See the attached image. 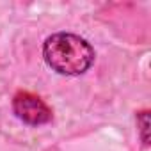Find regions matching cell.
Listing matches in <instances>:
<instances>
[{
	"label": "cell",
	"mask_w": 151,
	"mask_h": 151,
	"mask_svg": "<svg viewBox=\"0 0 151 151\" xmlns=\"http://www.w3.org/2000/svg\"><path fill=\"white\" fill-rule=\"evenodd\" d=\"M137 121H139V126H140V139H142L144 146H147L149 144V135H147V132H149V112L147 110L140 112Z\"/></svg>",
	"instance_id": "3957f363"
},
{
	"label": "cell",
	"mask_w": 151,
	"mask_h": 151,
	"mask_svg": "<svg viewBox=\"0 0 151 151\" xmlns=\"http://www.w3.org/2000/svg\"><path fill=\"white\" fill-rule=\"evenodd\" d=\"M43 57L46 64L59 75L75 77L86 73L93 66L94 50L84 37L77 34L59 32L45 41Z\"/></svg>",
	"instance_id": "6da1fadb"
},
{
	"label": "cell",
	"mask_w": 151,
	"mask_h": 151,
	"mask_svg": "<svg viewBox=\"0 0 151 151\" xmlns=\"http://www.w3.org/2000/svg\"><path fill=\"white\" fill-rule=\"evenodd\" d=\"M14 114L27 124H45L52 119V110L48 105L32 93H18L13 100Z\"/></svg>",
	"instance_id": "7a4b0ae2"
}]
</instances>
